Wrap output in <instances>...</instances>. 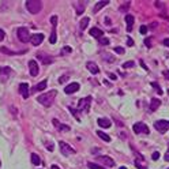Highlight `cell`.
Segmentation results:
<instances>
[{"instance_id": "1", "label": "cell", "mask_w": 169, "mask_h": 169, "mask_svg": "<svg viewBox=\"0 0 169 169\" xmlns=\"http://www.w3.org/2000/svg\"><path fill=\"white\" fill-rule=\"evenodd\" d=\"M56 94H58V92L56 90H52V92H48V93H44V94H41V96L37 98V101L41 104V105L44 106H51L52 104H53V100L55 97H56Z\"/></svg>"}, {"instance_id": "2", "label": "cell", "mask_w": 169, "mask_h": 169, "mask_svg": "<svg viewBox=\"0 0 169 169\" xmlns=\"http://www.w3.org/2000/svg\"><path fill=\"white\" fill-rule=\"evenodd\" d=\"M26 8L30 14H38L42 8L41 0H27L26 1Z\"/></svg>"}, {"instance_id": "3", "label": "cell", "mask_w": 169, "mask_h": 169, "mask_svg": "<svg viewBox=\"0 0 169 169\" xmlns=\"http://www.w3.org/2000/svg\"><path fill=\"white\" fill-rule=\"evenodd\" d=\"M90 104H92V97L90 96L83 97V98H80L79 102H78V109H79L80 112L87 113V112L90 111Z\"/></svg>"}, {"instance_id": "4", "label": "cell", "mask_w": 169, "mask_h": 169, "mask_svg": "<svg viewBox=\"0 0 169 169\" xmlns=\"http://www.w3.org/2000/svg\"><path fill=\"white\" fill-rule=\"evenodd\" d=\"M51 23H52V32H51V37H49V42L51 44H56L58 41V35H56V27H58V16L53 15L51 18Z\"/></svg>"}, {"instance_id": "5", "label": "cell", "mask_w": 169, "mask_h": 169, "mask_svg": "<svg viewBox=\"0 0 169 169\" xmlns=\"http://www.w3.org/2000/svg\"><path fill=\"white\" fill-rule=\"evenodd\" d=\"M16 34H18V38H19L21 42H29L30 37H32L29 30L26 29V27H19V29L16 30Z\"/></svg>"}, {"instance_id": "6", "label": "cell", "mask_w": 169, "mask_h": 169, "mask_svg": "<svg viewBox=\"0 0 169 169\" xmlns=\"http://www.w3.org/2000/svg\"><path fill=\"white\" fill-rule=\"evenodd\" d=\"M59 146H60V151H61V154H63V156L68 157V156H71V154H75V149H74V147H71L68 143L63 142V140H60V142H59Z\"/></svg>"}, {"instance_id": "7", "label": "cell", "mask_w": 169, "mask_h": 169, "mask_svg": "<svg viewBox=\"0 0 169 169\" xmlns=\"http://www.w3.org/2000/svg\"><path fill=\"white\" fill-rule=\"evenodd\" d=\"M132 130H134L135 134H145V135H147L150 132L149 127H147L145 123H142V121H139V123H135V124L132 125Z\"/></svg>"}, {"instance_id": "8", "label": "cell", "mask_w": 169, "mask_h": 169, "mask_svg": "<svg viewBox=\"0 0 169 169\" xmlns=\"http://www.w3.org/2000/svg\"><path fill=\"white\" fill-rule=\"evenodd\" d=\"M154 128H156L158 132L164 134V132H166V131L169 130V121L168 120H157L156 123H154Z\"/></svg>"}, {"instance_id": "9", "label": "cell", "mask_w": 169, "mask_h": 169, "mask_svg": "<svg viewBox=\"0 0 169 169\" xmlns=\"http://www.w3.org/2000/svg\"><path fill=\"white\" fill-rule=\"evenodd\" d=\"M86 7H87V1H74V8L77 11V15H82Z\"/></svg>"}, {"instance_id": "10", "label": "cell", "mask_w": 169, "mask_h": 169, "mask_svg": "<svg viewBox=\"0 0 169 169\" xmlns=\"http://www.w3.org/2000/svg\"><path fill=\"white\" fill-rule=\"evenodd\" d=\"M42 41H44V34H42V33H35V34H33L32 37H30V42H32L34 46L40 45Z\"/></svg>"}, {"instance_id": "11", "label": "cell", "mask_w": 169, "mask_h": 169, "mask_svg": "<svg viewBox=\"0 0 169 169\" xmlns=\"http://www.w3.org/2000/svg\"><path fill=\"white\" fill-rule=\"evenodd\" d=\"M29 71H30V75H32V77H37V75H38L40 68H38V64H37L35 60L29 61Z\"/></svg>"}, {"instance_id": "12", "label": "cell", "mask_w": 169, "mask_h": 169, "mask_svg": "<svg viewBox=\"0 0 169 169\" xmlns=\"http://www.w3.org/2000/svg\"><path fill=\"white\" fill-rule=\"evenodd\" d=\"M78 90H79V83L74 82V83H70L68 86H66L64 92H66V94H72V93H77Z\"/></svg>"}, {"instance_id": "13", "label": "cell", "mask_w": 169, "mask_h": 169, "mask_svg": "<svg viewBox=\"0 0 169 169\" xmlns=\"http://www.w3.org/2000/svg\"><path fill=\"white\" fill-rule=\"evenodd\" d=\"M19 93L22 94L23 98H27L30 94V89H29V85L27 83H21L19 85Z\"/></svg>"}, {"instance_id": "14", "label": "cell", "mask_w": 169, "mask_h": 169, "mask_svg": "<svg viewBox=\"0 0 169 169\" xmlns=\"http://www.w3.org/2000/svg\"><path fill=\"white\" fill-rule=\"evenodd\" d=\"M98 159L102 164H105L106 166H115V161L108 156H98Z\"/></svg>"}, {"instance_id": "15", "label": "cell", "mask_w": 169, "mask_h": 169, "mask_svg": "<svg viewBox=\"0 0 169 169\" xmlns=\"http://www.w3.org/2000/svg\"><path fill=\"white\" fill-rule=\"evenodd\" d=\"M90 35L92 37H94V38H101L102 35H104V32H102L101 29H98V27H92L90 29Z\"/></svg>"}, {"instance_id": "16", "label": "cell", "mask_w": 169, "mask_h": 169, "mask_svg": "<svg viewBox=\"0 0 169 169\" xmlns=\"http://www.w3.org/2000/svg\"><path fill=\"white\" fill-rule=\"evenodd\" d=\"M37 58H38L44 64H51L52 61H53L52 56H48V55H45V53H37Z\"/></svg>"}, {"instance_id": "17", "label": "cell", "mask_w": 169, "mask_h": 169, "mask_svg": "<svg viewBox=\"0 0 169 169\" xmlns=\"http://www.w3.org/2000/svg\"><path fill=\"white\" fill-rule=\"evenodd\" d=\"M97 123H98V125H100V127H102V128H109L112 125L111 120L106 119V117H100L98 120H97Z\"/></svg>"}, {"instance_id": "18", "label": "cell", "mask_w": 169, "mask_h": 169, "mask_svg": "<svg viewBox=\"0 0 169 169\" xmlns=\"http://www.w3.org/2000/svg\"><path fill=\"white\" fill-rule=\"evenodd\" d=\"M0 51L3 52V53H6V55H11V56H15V55H22V53H25L26 51H11V49H8L7 46H1L0 48Z\"/></svg>"}, {"instance_id": "19", "label": "cell", "mask_w": 169, "mask_h": 169, "mask_svg": "<svg viewBox=\"0 0 169 169\" xmlns=\"http://www.w3.org/2000/svg\"><path fill=\"white\" fill-rule=\"evenodd\" d=\"M86 68H87V70H89L92 74H98V72H100L98 66H97L94 61H89V63L86 64Z\"/></svg>"}, {"instance_id": "20", "label": "cell", "mask_w": 169, "mask_h": 169, "mask_svg": "<svg viewBox=\"0 0 169 169\" xmlns=\"http://www.w3.org/2000/svg\"><path fill=\"white\" fill-rule=\"evenodd\" d=\"M159 105H161V101H159L158 98H153L151 101H150V112H156L157 109L159 108Z\"/></svg>"}, {"instance_id": "21", "label": "cell", "mask_w": 169, "mask_h": 169, "mask_svg": "<svg viewBox=\"0 0 169 169\" xmlns=\"http://www.w3.org/2000/svg\"><path fill=\"white\" fill-rule=\"evenodd\" d=\"M46 80H42V82H40L38 85H35L34 87L32 89V93H37V92H41V90H45L46 89Z\"/></svg>"}, {"instance_id": "22", "label": "cell", "mask_w": 169, "mask_h": 169, "mask_svg": "<svg viewBox=\"0 0 169 169\" xmlns=\"http://www.w3.org/2000/svg\"><path fill=\"white\" fill-rule=\"evenodd\" d=\"M125 23H127V32H131L134 27V16L132 15H125Z\"/></svg>"}, {"instance_id": "23", "label": "cell", "mask_w": 169, "mask_h": 169, "mask_svg": "<svg viewBox=\"0 0 169 169\" xmlns=\"http://www.w3.org/2000/svg\"><path fill=\"white\" fill-rule=\"evenodd\" d=\"M10 74H11V68L10 67H1L0 68V75H1V79L3 80H6Z\"/></svg>"}, {"instance_id": "24", "label": "cell", "mask_w": 169, "mask_h": 169, "mask_svg": "<svg viewBox=\"0 0 169 169\" xmlns=\"http://www.w3.org/2000/svg\"><path fill=\"white\" fill-rule=\"evenodd\" d=\"M109 4V1L108 0H101V1H98V3L96 4V6H94V8H93V11H94V13H98L100 10H101V8H104V7L105 6H108Z\"/></svg>"}, {"instance_id": "25", "label": "cell", "mask_w": 169, "mask_h": 169, "mask_svg": "<svg viewBox=\"0 0 169 169\" xmlns=\"http://www.w3.org/2000/svg\"><path fill=\"white\" fill-rule=\"evenodd\" d=\"M52 123H53L55 127L59 128L60 131H70V127H68V125H64V124H60L58 119H53V120H52Z\"/></svg>"}, {"instance_id": "26", "label": "cell", "mask_w": 169, "mask_h": 169, "mask_svg": "<svg viewBox=\"0 0 169 169\" xmlns=\"http://www.w3.org/2000/svg\"><path fill=\"white\" fill-rule=\"evenodd\" d=\"M96 134L98 135L102 140H105V142H111V137H109L108 134H105V132H102V131H97Z\"/></svg>"}, {"instance_id": "27", "label": "cell", "mask_w": 169, "mask_h": 169, "mask_svg": "<svg viewBox=\"0 0 169 169\" xmlns=\"http://www.w3.org/2000/svg\"><path fill=\"white\" fill-rule=\"evenodd\" d=\"M89 22H90V19L87 18V16H85L82 21H80V30H85L87 27V25H89Z\"/></svg>"}, {"instance_id": "28", "label": "cell", "mask_w": 169, "mask_h": 169, "mask_svg": "<svg viewBox=\"0 0 169 169\" xmlns=\"http://www.w3.org/2000/svg\"><path fill=\"white\" fill-rule=\"evenodd\" d=\"M128 8H130V1H125V3H123V4L120 6L119 11H120V13H127Z\"/></svg>"}, {"instance_id": "29", "label": "cell", "mask_w": 169, "mask_h": 169, "mask_svg": "<svg viewBox=\"0 0 169 169\" xmlns=\"http://www.w3.org/2000/svg\"><path fill=\"white\" fill-rule=\"evenodd\" d=\"M32 162L34 164V165H40L41 159H40V157L37 156V154H32Z\"/></svg>"}, {"instance_id": "30", "label": "cell", "mask_w": 169, "mask_h": 169, "mask_svg": "<svg viewBox=\"0 0 169 169\" xmlns=\"http://www.w3.org/2000/svg\"><path fill=\"white\" fill-rule=\"evenodd\" d=\"M87 166H89L90 169H106V168H102V166L97 165L96 162H87Z\"/></svg>"}, {"instance_id": "31", "label": "cell", "mask_w": 169, "mask_h": 169, "mask_svg": "<svg viewBox=\"0 0 169 169\" xmlns=\"http://www.w3.org/2000/svg\"><path fill=\"white\" fill-rule=\"evenodd\" d=\"M98 42H100V45H108L109 44V38L108 37H101V38L98 40Z\"/></svg>"}, {"instance_id": "32", "label": "cell", "mask_w": 169, "mask_h": 169, "mask_svg": "<svg viewBox=\"0 0 169 169\" xmlns=\"http://www.w3.org/2000/svg\"><path fill=\"white\" fill-rule=\"evenodd\" d=\"M150 85H151V86H153V87H154V89H156V90H157V93H158V94H162V93H164V92H162V90H161V87H159V86H158V85H157V83H156V82H153V83H150Z\"/></svg>"}, {"instance_id": "33", "label": "cell", "mask_w": 169, "mask_h": 169, "mask_svg": "<svg viewBox=\"0 0 169 169\" xmlns=\"http://www.w3.org/2000/svg\"><path fill=\"white\" fill-rule=\"evenodd\" d=\"M134 66H135V63H134V61H127V63H124V64H123V68L134 67Z\"/></svg>"}, {"instance_id": "34", "label": "cell", "mask_w": 169, "mask_h": 169, "mask_svg": "<svg viewBox=\"0 0 169 169\" xmlns=\"http://www.w3.org/2000/svg\"><path fill=\"white\" fill-rule=\"evenodd\" d=\"M115 52H116V53H119V55H123V53H124V48H121V46H116Z\"/></svg>"}, {"instance_id": "35", "label": "cell", "mask_w": 169, "mask_h": 169, "mask_svg": "<svg viewBox=\"0 0 169 169\" xmlns=\"http://www.w3.org/2000/svg\"><path fill=\"white\" fill-rule=\"evenodd\" d=\"M135 165H137V168H138V169H147L145 164H139V162H138V159L135 161Z\"/></svg>"}, {"instance_id": "36", "label": "cell", "mask_w": 169, "mask_h": 169, "mask_svg": "<svg viewBox=\"0 0 169 169\" xmlns=\"http://www.w3.org/2000/svg\"><path fill=\"white\" fill-rule=\"evenodd\" d=\"M105 60H108V61H111V63H113V61H115V58H112L111 55H105Z\"/></svg>"}, {"instance_id": "37", "label": "cell", "mask_w": 169, "mask_h": 169, "mask_svg": "<svg viewBox=\"0 0 169 169\" xmlns=\"http://www.w3.org/2000/svg\"><path fill=\"white\" fill-rule=\"evenodd\" d=\"M67 79H68L67 75H64V77H60V78H59V83H64V82H67Z\"/></svg>"}, {"instance_id": "38", "label": "cell", "mask_w": 169, "mask_h": 169, "mask_svg": "<svg viewBox=\"0 0 169 169\" xmlns=\"http://www.w3.org/2000/svg\"><path fill=\"white\" fill-rule=\"evenodd\" d=\"M70 52H71L70 46H64V48L61 49V53H70Z\"/></svg>"}, {"instance_id": "39", "label": "cell", "mask_w": 169, "mask_h": 169, "mask_svg": "<svg viewBox=\"0 0 169 169\" xmlns=\"http://www.w3.org/2000/svg\"><path fill=\"white\" fill-rule=\"evenodd\" d=\"M151 158H153L154 161H157V159L159 158V153H158V151H154V153H153V156H151Z\"/></svg>"}, {"instance_id": "40", "label": "cell", "mask_w": 169, "mask_h": 169, "mask_svg": "<svg viewBox=\"0 0 169 169\" xmlns=\"http://www.w3.org/2000/svg\"><path fill=\"white\" fill-rule=\"evenodd\" d=\"M147 33V26H140V34H146Z\"/></svg>"}, {"instance_id": "41", "label": "cell", "mask_w": 169, "mask_h": 169, "mask_svg": "<svg viewBox=\"0 0 169 169\" xmlns=\"http://www.w3.org/2000/svg\"><path fill=\"white\" fill-rule=\"evenodd\" d=\"M145 45H146L147 48H150V46H151V40H150V38H146V40H145Z\"/></svg>"}, {"instance_id": "42", "label": "cell", "mask_w": 169, "mask_h": 169, "mask_svg": "<svg viewBox=\"0 0 169 169\" xmlns=\"http://www.w3.org/2000/svg\"><path fill=\"white\" fill-rule=\"evenodd\" d=\"M4 37H6V33H4V30L0 29V41H3Z\"/></svg>"}, {"instance_id": "43", "label": "cell", "mask_w": 169, "mask_h": 169, "mask_svg": "<svg viewBox=\"0 0 169 169\" xmlns=\"http://www.w3.org/2000/svg\"><path fill=\"white\" fill-rule=\"evenodd\" d=\"M108 77H109V78H111V79H112V80H116V79H117V77H116L115 74H108Z\"/></svg>"}, {"instance_id": "44", "label": "cell", "mask_w": 169, "mask_h": 169, "mask_svg": "<svg viewBox=\"0 0 169 169\" xmlns=\"http://www.w3.org/2000/svg\"><path fill=\"white\" fill-rule=\"evenodd\" d=\"M164 159H165V161H168V162H169V149H168V151H166V153H165V156H164Z\"/></svg>"}, {"instance_id": "45", "label": "cell", "mask_w": 169, "mask_h": 169, "mask_svg": "<svg viewBox=\"0 0 169 169\" xmlns=\"http://www.w3.org/2000/svg\"><path fill=\"white\" fill-rule=\"evenodd\" d=\"M127 44L130 45V46H132V45H134V41H132V38H130V37H128V38H127Z\"/></svg>"}, {"instance_id": "46", "label": "cell", "mask_w": 169, "mask_h": 169, "mask_svg": "<svg viewBox=\"0 0 169 169\" xmlns=\"http://www.w3.org/2000/svg\"><path fill=\"white\" fill-rule=\"evenodd\" d=\"M164 77H165L166 79L169 80V70H168V71H164Z\"/></svg>"}, {"instance_id": "47", "label": "cell", "mask_w": 169, "mask_h": 169, "mask_svg": "<svg viewBox=\"0 0 169 169\" xmlns=\"http://www.w3.org/2000/svg\"><path fill=\"white\" fill-rule=\"evenodd\" d=\"M164 45L169 48V38H165V40H164Z\"/></svg>"}, {"instance_id": "48", "label": "cell", "mask_w": 169, "mask_h": 169, "mask_svg": "<svg viewBox=\"0 0 169 169\" xmlns=\"http://www.w3.org/2000/svg\"><path fill=\"white\" fill-rule=\"evenodd\" d=\"M46 149H48V150H53V143H48V146H46Z\"/></svg>"}, {"instance_id": "49", "label": "cell", "mask_w": 169, "mask_h": 169, "mask_svg": "<svg viewBox=\"0 0 169 169\" xmlns=\"http://www.w3.org/2000/svg\"><path fill=\"white\" fill-rule=\"evenodd\" d=\"M51 169H59V168H58V165H52Z\"/></svg>"}, {"instance_id": "50", "label": "cell", "mask_w": 169, "mask_h": 169, "mask_svg": "<svg viewBox=\"0 0 169 169\" xmlns=\"http://www.w3.org/2000/svg\"><path fill=\"white\" fill-rule=\"evenodd\" d=\"M119 169H127V168H125V166H120V168H119Z\"/></svg>"}, {"instance_id": "51", "label": "cell", "mask_w": 169, "mask_h": 169, "mask_svg": "<svg viewBox=\"0 0 169 169\" xmlns=\"http://www.w3.org/2000/svg\"><path fill=\"white\" fill-rule=\"evenodd\" d=\"M168 169H169V168H168Z\"/></svg>"}]
</instances>
